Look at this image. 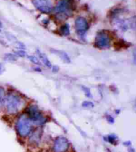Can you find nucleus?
Listing matches in <instances>:
<instances>
[{"mask_svg": "<svg viewBox=\"0 0 136 152\" xmlns=\"http://www.w3.org/2000/svg\"><path fill=\"white\" fill-rule=\"evenodd\" d=\"M4 66H3L1 64H0V74H1V73L3 72V71H4Z\"/></svg>", "mask_w": 136, "mask_h": 152, "instance_id": "nucleus-19", "label": "nucleus"}, {"mask_svg": "<svg viewBox=\"0 0 136 152\" xmlns=\"http://www.w3.org/2000/svg\"><path fill=\"white\" fill-rule=\"evenodd\" d=\"M5 59H7V60H15L16 58L15 57L12 55V54H7V55H5Z\"/></svg>", "mask_w": 136, "mask_h": 152, "instance_id": "nucleus-14", "label": "nucleus"}, {"mask_svg": "<svg viewBox=\"0 0 136 152\" xmlns=\"http://www.w3.org/2000/svg\"><path fill=\"white\" fill-rule=\"evenodd\" d=\"M39 136H40V132H39V130H37L36 132H35L34 134L32 135L30 140H31L32 142H37V141L39 140Z\"/></svg>", "mask_w": 136, "mask_h": 152, "instance_id": "nucleus-12", "label": "nucleus"}, {"mask_svg": "<svg viewBox=\"0 0 136 152\" xmlns=\"http://www.w3.org/2000/svg\"><path fill=\"white\" fill-rule=\"evenodd\" d=\"M60 31L62 36H67L70 34V28L69 24H65L63 26H62L60 29Z\"/></svg>", "mask_w": 136, "mask_h": 152, "instance_id": "nucleus-11", "label": "nucleus"}, {"mask_svg": "<svg viewBox=\"0 0 136 152\" xmlns=\"http://www.w3.org/2000/svg\"><path fill=\"white\" fill-rule=\"evenodd\" d=\"M16 127L19 134L22 137H25L31 131V122L26 115H21L18 119Z\"/></svg>", "mask_w": 136, "mask_h": 152, "instance_id": "nucleus-3", "label": "nucleus"}, {"mask_svg": "<svg viewBox=\"0 0 136 152\" xmlns=\"http://www.w3.org/2000/svg\"><path fill=\"white\" fill-rule=\"evenodd\" d=\"M75 28L78 34L83 36L88 28V24L86 19L82 17L78 18L75 21Z\"/></svg>", "mask_w": 136, "mask_h": 152, "instance_id": "nucleus-7", "label": "nucleus"}, {"mask_svg": "<svg viewBox=\"0 0 136 152\" xmlns=\"http://www.w3.org/2000/svg\"><path fill=\"white\" fill-rule=\"evenodd\" d=\"M69 147L68 140L64 137H59L54 142V150L56 152H64Z\"/></svg>", "mask_w": 136, "mask_h": 152, "instance_id": "nucleus-8", "label": "nucleus"}, {"mask_svg": "<svg viewBox=\"0 0 136 152\" xmlns=\"http://www.w3.org/2000/svg\"><path fill=\"white\" fill-rule=\"evenodd\" d=\"M33 4L40 12L50 13L53 10V4L51 0H32Z\"/></svg>", "mask_w": 136, "mask_h": 152, "instance_id": "nucleus-5", "label": "nucleus"}, {"mask_svg": "<svg viewBox=\"0 0 136 152\" xmlns=\"http://www.w3.org/2000/svg\"><path fill=\"white\" fill-rule=\"evenodd\" d=\"M73 5V0H60L54 12L57 15L67 17L72 14Z\"/></svg>", "mask_w": 136, "mask_h": 152, "instance_id": "nucleus-2", "label": "nucleus"}, {"mask_svg": "<svg viewBox=\"0 0 136 152\" xmlns=\"http://www.w3.org/2000/svg\"><path fill=\"white\" fill-rule=\"evenodd\" d=\"M27 113L29 114L31 120L37 124H42L45 121V118L35 105H31L29 107L27 110Z\"/></svg>", "mask_w": 136, "mask_h": 152, "instance_id": "nucleus-6", "label": "nucleus"}, {"mask_svg": "<svg viewBox=\"0 0 136 152\" xmlns=\"http://www.w3.org/2000/svg\"><path fill=\"white\" fill-rule=\"evenodd\" d=\"M0 106H1V102H0Z\"/></svg>", "mask_w": 136, "mask_h": 152, "instance_id": "nucleus-21", "label": "nucleus"}, {"mask_svg": "<svg viewBox=\"0 0 136 152\" xmlns=\"http://www.w3.org/2000/svg\"><path fill=\"white\" fill-rule=\"evenodd\" d=\"M52 51L54 53H55L56 54H57V55L59 56L60 58H61L62 60H64L65 62H67V63H69L70 61L69 57L68 56L67 54L65 52H64V51H59V50H52Z\"/></svg>", "mask_w": 136, "mask_h": 152, "instance_id": "nucleus-9", "label": "nucleus"}, {"mask_svg": "<svg viewBox=\"0 0 136 152\" xmlns=\"http://www.w3.org/2000/svg\"><path fill=\"white\" fill-rule=\"evenodd\" d=\"M37 54H38V56H39L40 59H41V61H43V63L46 66H47L48 67H51V62L48 59L47 57L46 56L44 53H42V52H41V51H39V50H37Z\"/></svg>", "mask_w": 136, "mask_h": 152, "instance_id": "nucleus-10", "label": "nucleus"}, {"mask_svg": "<svg viewBox=\"0 0 136 152\" xmlns=\"http://www.w3.org/2000/svg\"><path fill=\"white\" fill-rule=\"evenodd\" d=\"M2 28V23L1 21H0V28Z\"/></svg>", "mask_w": 136, "mask_h": 152, "instance_id": "nucleus-20", "label": "nucleus"}, {"mask_svg": "<svg viewBox=\"0 0 136 152\" xmlns=\"http://www.w3.org/2000/svg\"><path fill=\"white\" fill-rule=\"evenodd\" d=\"M83 106L84 107H92L93 106V104L91 102H85L83 103Z\"/></svg>", "mask_w": 136, "mask_h": 152, "instance_id": "nucleus-16", "label": "nucleus"}, {"mask_svg": "<svg viewBox=\"0 0 136 152\" xmlns=\"http://www.w3.org/2000/svg\"><path fill=\"white\" fill-rule=\"evenodd\" d=\"M5 96V92H4V89L2 88H0V99H3L4 97Z\"/></svg>", "mask_w": 136, "mask_h": 152, "instance_id": "nucleus-17", "label": "nucleus"}, {"mask_svg": "<svg viewBox=\"0 0 136 152\" xmlns=\"http://www.w3.org/2000/svg\"><path fill=\"white\" fill-rule=\"evenodd\" d=\"M15 53L17 54V56H21V57H24V56H25V51H21V50L16 51Z\"/></svg>", "mask_w": 136, "mask_h": 152, "instance_id": "nucleus-15", "label": "nucleus"}, {"mask_svg": "<svg viewBox=\"0 0 136 152\" xmlns=\"http://www.w3.org/2000/svg\"><path fill=\"white\" fill-rule=\"evenodd\" d=\"M28 58H29V59H30V60H31L33 62V63H34L35 64H37V65H39L40 64L39 61L38 60V59L36 58V57L31 56H29Z\"/></svg>", "mask_w": 136, "mask_h": 152, "instance_id": "nucleus-13", "label": "nucleus"}, {"mask_svg": "<svg viewBox=\"0 0 136 152\" xmlns=\"http://www.w3.org/2000/svg\"><path fill=\"white\" fill-rule=\"evenodd\" d=\"M83 89H84V92L86 93V96L88 97H90L91 94H90V91H89V89L88 88H83Z\"/></svg>", "mask_w": 136, "mask_h": 152, "instance_id": "nucleus-18", "label": "nucleus"}, {"mask_svg": "<svg viewBox=\"0 0 136 152\" xmlns=\"http://www.w3.org/2000/svg\"><path fill=\"white\" fill-rule=\"evenodd\" d=\"M110 37L108 34L104 31L98 33L95 39V45L98 48H108L110 46Z\"/></svg>", "mask_w": 136, "mask_h": 152, "instance_id": "nucleus-4", "label": "nucleus"}, {"mask_svg": "<svg viewBox=\"0 0 136 152\" xmlns=\"http://www.w3.org/2000/svg\"><path fill=\"white\" fill-rule=\"evenodd\" d=\"M5 104L8 112L16 113L23 107L25 102L20 97L11 94L5 97Z\"/></svg>", "mask_w": 136, "mask_h": 152, "instance_id": "nucleus-1", "label": "nucleus"}]
</instances>
